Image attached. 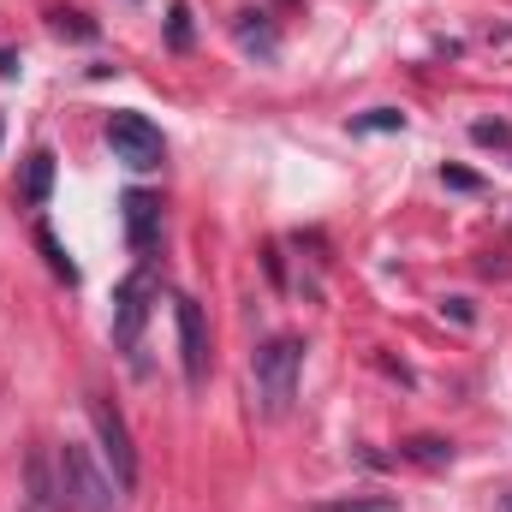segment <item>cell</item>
Masks as SVG:
<instances>
[{
  "mask_svg": "<svg viewBox=\"0 0 512 512\" xmlns=\"http://www.w3.org/2000/svg\"><path fill=\"white\" fill-rule=\"evenodd\" d=\"M54 501L60 512H120V495H114V477L102 471V459L78 441H66L54 453Z\"/></svg>",
  "mask_w": 512,
  "mask_h": 512,
  "instance_id": "6da1fadb",
  "label": "cell"
},
{
  "mask_svg": "<svg viewBox=\"0 0 512 512\" xmlns=\"http://www.w3.org/2000/svg\"><path fill=\"white\" fill-rule=\"evenodd\" d=\"M298 376H304V340H292V334L262 340L256 358H251L256 411H262V417H286L292 399H298Z\"/></svg>",
  "mask_w": 512,
  "mask_h": 512,
  "instance_id": "7a4b0ae2",
  "label": "cell"
},
{
  "mask_svg": "<svg viewBox=\"0 0 512 512\" xmlns=\"http://www.w3.org/2000/svg\"><path fill=\"white\" fill-rule=\"evenodd\" d=\"M108 149H114V161H126L131 173H155L167 161V137L143 114H108Z\"/></svg>",
  "mask_w": 512,
  "mask_h": 512,
  "instance_id": "3957f363",
  "label": "cell"
},
{
  "mask_svg": "<svg viewBox=\"0 0 512 512\" xmlns=\"http://www.w3.org/2000/svg\"><path fill=\"white\" fill-rule=\"evenodd\" d=\"M90 429H96L102 459L114 465V483L131 489L137 483V447H131V429H126V417H120V405L102 399V393H90Z\"/></svg>",
  "mask_w": 512,
  "mask_h": 512,
  "instance_id": "277c9868",
  "label": "cell"
},
{
  "mask_svg": "<svg viewBox=\"0 0 512 512\" xmlns=\"http://www.w3.org/2000/svg\"><path fill=\"white\" fill-rule=\"evenodd\" d=\"M161 298V286H155V274H149V262L131 274L126 286L114 292V346L131 352L137 340H143V322H149V304Z\"/></svg>",
  "mask_w": 512,
  "mask_h": 512,
  "instance_id": "5b68a950",
  "label": "cell"
},
{
  "mask_svg": "<svg viewBox=\"0 0 512 512\" xmlns=\"http://www.w3.org/2000/svg\"><path fill=\"white\" fill-rule=\"evenodd\" d=\"M173 322H179V364H185V387L203 393L209 382V316L197 298H179L173 304Z\"/></svg>",
  "mask_w": 512,
  "mask_h": 512,
  "instance_id": "8992f818",
  "label": "cell"
},
{
  "mask_svg": "<svg viewBox=\"0 0 512 512\" xmlns=\"http://www.w3.org/2000/svg\"><path fill=\"white\" fill-rule=\"evenodd\" d=\"M120 209H126V245L137 262H149L155 245H161V203L149 197V191H126L120 197Z\"/></svg>",
  "mask_w": 512,
  "mask_h": 512,
  "instance_id": "52a82bcc",
  "label": "cell"
},
{
  "mask_svg": "<svg viewBox=\"0 0 512 512\" xmlns=\"http://www.w3.org/2000/svg\"><path fill=\"white\" fill-rule=\"evenodd\" d=\"M233 36H239L251 54H262V60H274V54H280V36H274L268 12H239V18H233Z\"/></svg>",
  "mask_w": 512,
  "mask_h": 512,
  "instance_id": "ba28073f",
  "label": "cell"
},
{
  "mask_svg": "<svg viewBox=\"0 0 512 512\" xmlns=\"http://www.w3.org/2000/svg\"><path fill=\"white\" fill-rule=\"evenodd\" d=\"M18 191H24V203H36V209L48 203V191H54V155H48V149H36V155L24 161V185H18Z\"/></svg>",
  "mask_w": 512,
  "mask_h": 512,
  "instance_id": "9c48e42d",
  "label": "cell"
},
{
  "mask_svg": "<svg viewBox=\"0 0 512 512\" xmlns=\"http://www.w3.org/2000/svg\"><path fill=\"white\" fill-rule=\"evenodd\" d=\"M411 465H429V471H441V465H453V441H441V435H411L405 447H399Z\"/></svg>",
  "mask_w": 512,
  "mask_h": 512,
  "instance_id": "30bf717a",
  "label": "cell"
},
{
  "mask_svg": "<svg viewBox=\"0 0 512 512\" xmlns=\"http://www.w3.org/2000/svg\"><path fill=\"white\" fill-rule=\"evenodd\" d=\"M36 251L48 256V268H54V280H66V286H78V262L60 251V239L48 233V227H36Z\"/></svg>",
  "mask_w": 512,
  "mask_h": 512,
  "instance_id": "8fae6325",
  "label": "cell"
},
{
  "mask_svg": "<svg viewBox=\"0 0 512 512\" xmlns=\"http://www.w3.org/2000/svg\"><path fill=\"white\" fill-rule=\"evenodd\" d=\"M310 512H399V501L393 495H340V501H322Z\"/></svg>",
  "mask_w": 512,
  "mask_h": 512,
  "instance_id": "7c38bea8",
  "label": "cell"
},
{
  "mask_svg": "<svg viewBox=\"0 0 512 512\" xmlns=\"http://www.w3.org/2000/svg\"><path fill=\"white\" fill-rule=\"evenodd\" d=\"M167 48H173V54H185V48H191V6H185V0H173V6H167Z\"/></svg>",
  "mask_w": 512,
  "mask_h": 512,
  "instance_id": "4fadbf2b",
  "label": "cell"
},
{
  "mask_svg": "<svg viewBox=\"0 0 512 512\" xmlns=\"http://www.w3.org/2000/svg\"><path fill=\"white\" fill-rule=\"evenodd\" d=\"M48 24H54L60 36H72V42H96V24H90L84 12H66V6H60V12H48Z\"/></svg>",
  "mask_w": 512,
  "mask_h": 512,
  "instance_id": "5bb4252c",
  "label": "cell"
},
{
  "mask_svg": "<svg viewBox=\"0 0 512 512\" xmlns=\"http://www.w3.org/2000/svg\"><path fill=\"white\" fill-rule=\"evenodd\" d=\"M352 131H405V114L399 108H370V114H358Z\"/></svg>",
  "mask_w": 512,
  "mask_h": 512,
  "instance_id": "9a60e30c",
  "label": "cell"
},
{
  "mask_svg": "<svg viewBox=\"0 0 512 512\" xmlns=\"http://www.w3.org/2000/svg\"><path fill=\"white\" fill-rule=\"evenodd\" d=\"M471 143H483V149H507L512 126L507 120H477V126H471Z\"/></svg>",
  "mask_w": 512,
  "mask_h": 512,
  "instance_id": "2e32d148",
  "label": "cell"
},
{
  "mask_svg": "<svg viewBox=\"0 0 512 512\" xmlns=\"http://www.w3.org/2000/svg\"><path fill=\"white\" fill-rule=\"evenodd\" d=\"M441 185H447V191H483V179L465 173V167H441Z\"/></svg>",
  "mask_w": 512,
  "mask_h": 512,
  "instance_id": "e0dca14e",
  "label": "cell"
},
{
  "mask_svg": "<svg viewBox=\"0 0 512 512\" xmlns=\"http://www.w3.org/2000/svg\"><path fill=\"white\" fill-rule=\"evenodd\" d=\"M441 310H447L453 322H465V328L477 322V310H471V298H441Z\"/></svg>",
  "mask_w": 512,
  "mask_h": 512,
  "instance_id": "ac0fdd59",
  "label": "cell"
},
{
  "mask_svg": "<svg viewBox=\"0 0 512 512\" xmlns=\"http://www.w3.org/2000/svg\"><path fill=\"white\" fill-rule=\"evenodd\" d=\"M0 78H18V48H0Z\"/></svg>",
  "mask_w": 512,
  "mask_h": 512,
  "instance_id": "d6986e66",
  "label": "cell"
},
{
  "mask_svg": "<svg viewBox=\"0 0 512 512\" xmlns=\"http://www.w3.org/2000/svg\"><path fill=\"white\" fill-rule=\"evenodd\" d=\"M507 512H512V501H507Z\"/></svg>",
  "mask_w": 512,
  "mask_h": 512,
  "instance_id": "ffe728a7",
  "label": "cell"
},
{
  "mask_svg": "<svg viewBox=\"0 0 512 512\" xmlns=\"http://www.w3.org/2000/svg\"><path fill=\"white\" fill-rule=\"evenodd\" d=\"M131 6H137V0H131Z\"/></svg>",
  "mask_w": 512,
  "mask_h": 512,
  "instance_id": "44dd1931",
  "label": "cell"
}]
</instances>
